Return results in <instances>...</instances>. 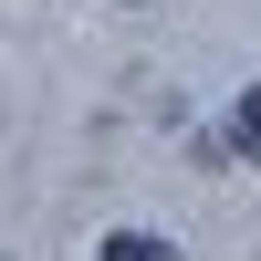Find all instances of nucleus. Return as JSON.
<instances>
[{"label":"nucleus","instance_id":"nucleus-1","mask_svg":"<svg viewBox=\"0 0 261 261\" xmlns=\"http://www.w3.org/2000/svg\"><path fill=\"white\" fill-rule=\"evenodd\" d=\"M105 261H178V241H146V230H105Z\"/></svg>","mask_w":261,"mask_h":261},{"label":"nucleus","instance_id":"nucleus-2","mask_svg":"<svg viewBox=\"0 0 261 261\" xmlns=\"http://www.w3.org/2000/svg\"><path fill=\"white\" fill-rule=\"evenodd\" d=\"M230 157H261V84L241 94V125H230Z\"/></svg>","mask_w":261,"mask_h":261}]
</instances>
